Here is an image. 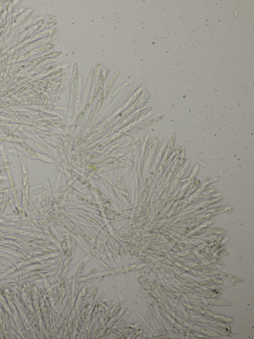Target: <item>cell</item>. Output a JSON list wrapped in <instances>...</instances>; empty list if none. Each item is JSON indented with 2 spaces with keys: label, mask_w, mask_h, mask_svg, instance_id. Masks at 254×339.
Masks as SVG:
<instances>
[{
  "label": "cell",
  "mask_w": 254,
  "mask_h": 339,
  "mask_svg": "<svg viewBox=\"0 0 254 339\" xmlns=\"http://www.w3.org/2000/svg\"><path fill=\"white\" fill-rule=\"evenodd\" d=\"M205 271L211 273H212V274H214V275H216V276H222L224 277V278L231 279V280H234L235 281H242V280L240 279V278H237L236 276H234L229 275V274H227L226 273H223V272H221V271H214V270H209V271L205 270Z\"/></svg>",
  "instance_id": "6da1fadb"
},
{
  "label": "cell",
  "mask_w": 254,
  "mask_h": 339,
  "mask_svg": "<svg viewBox=\"0 0 254 339\" xmlns=\"http://www.w3.org/2000/svg\"><path fill=\"white\" fill-rule=\"evenodd\" d=\"M209 313L210 314V315H213L214 317L217 318L218 319H219V320H223V321H224L227 322H230V320H231V318L224 316H222V315H219V314H214V313H212V312H209Z\"/></svg>",
  "instance_id": "7a4b0ae2"
}]
</instances>
